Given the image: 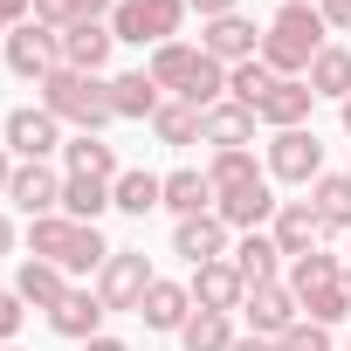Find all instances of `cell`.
Instances as JSON below:
<instances>
[{
    "label": "cell",
    "mask_w": 351,
    "mask_h": 351,
    "mask_svg": "<svg viewBox=\"0 0 351 351\" xmlns=\"http://www.w3.org/2000/svg\"><path fill=\"white\" fill-rule=\"evenodd\" d=\"M344 131H351V97H344Z\"/></svg>",
    "instance_id": "cell-48"
},
{
    "label": "cell",
    "mask_w": 351,
    "mask_h": 351,
    "mask_svg": "<svg viewBox=\"0 0 351 351\" xmlns=\"http://www.w3.org/2000/svg\"><path fill=\"white\" fill-rule=\"evenodd\" d=\"M282 8H317V0H282Z\"/></svg>",
    "instance_id": "cell-47"
},
{
    "label": "cell",
    "mask_w": 351,
    "mask_h": 351,
    "mask_svg": "<svg viewBox=\"0 0 351 351\" xmlns=\"http://www.w3.org/2000/svg\"><path fill=\"white\" fill-rule=\"evenodd\" d=\"M310 207H317L324 234H351V172H324L310 186Z\"/></svg>",
    "instance_id": "cell-28"
},
{
    "label": "cell",
    "mask_w": 351,
    "mask_h": 351,
    "mask_svg": "<svg viewBox=\"0 0 351 351\" xmlns=\"http://www.w3.org/2000/svg\"><path fill=\"white\" fill-rule=\"evenodd\" d=\"M324 282H344V262H337V255L310 248V255L289 262V289H296V296H310V289H324Z\"/></svg>",
    "instance_id": "cell-35"
},
{
    "label": "cell",
    "mask_w": 351,
    "mask_h": 351,
    "mask_svg": "<svg viewBox=\"0 0 351 351\" xmlns=\"http://www.w3.org/2000/svg\"><path fill=\"white\" fill-rule=\"evenodd\" d=\"M200 117H207V110H193V104H180V97H165L158 117H152V138L172 145V152H180V145H200Z\"/></svg>",
    "instance_id": "cell-31"
},
{
    "label": "cell",
    "mask_w": 351,
    "mask_h": 351,
    "mask_svg": "<svg viewBox=\"0 0 351 351\" xmlns=\"http://www.w3.org/2000/svg\"><path fill=\"white\" fill-rule=\"evenodd\" d=\"M276 207H282V200H276V186H269V180H255V186H234V193H221V200H214V214H221L234 234H255V228H269V221H276Z\"/></svg>",
    "instance_id": "cell-15"
},
{
    "label": "cell",
    "mask_w": 351,
    "mask_h": 351,
    "mask_svg": "<svg viewBox=\"0 0 351 351\" xmlns=\"http://www.w3.org/2000/svg\"><path fill=\"white\" fill-rule=\"evenodd\" d=\"M110 49H117L110 21H76V28H62V69H83V76H104Z\"/></svg>",
    "instance_id": "cell-16"
},
{
    "label": "cell",
    "mask_w": 351,
    "mask_h": 351,
    "mask_svg": "<svg viewBox=\"0 0 351 351\" xmlns=\"http://www.w3.org/2000/svg\"><path fill=\"white\" fill-rule=\"evenodd\" d=\"M296 303H303V317L324 324V330L351 317V289H344V282H324V289H310V296H296Z\"/></svg>",
    "instance_id": "cell-37"
},
{
    "label": "cell",
    "mask_w": 351,
    "mask_h": 351,
    "mask_svg": "<svg viewBox=\"0 0 351 351\" xmlns=\"http://www.w3.org/2000/svg\"><path fill=\"white\" fill-rule=\"evenodd\" d=\"M110 207L131 214V221H145L152 207H165V180H158V172H145V165H124L117 186H110Z\"/></svg>",
    "instance_id": "cell-25"
},
{
    "label": "cell",
    "mask_w": 351,
    "mask_h": 351,
    "mask_svg": "<svg viewBox=\"0 0 351 351\" xmlns=\"http://www.w3.org/2000/svg\"><path fill=\"white\" fill-rule=\"evenodd\" d=\"M344 289H351V262H344Z\"/></svg>",
    "instance_id": "cell-50"
},
{
    "label": "cell",
    "mask_w": 351,
    "mask_h": 351,
    "mask_svg": "<svg viewBox=\"0 0 351 351\" xmlns=\"http://www.w3.org/2000/svg\"><path fill=\"white\" fill-rule=\"evenodd\" d=\"M165 214H172V221H193V214H214V180H207V172H193V165L165 172Z\"/></svg>",
    "instance_id": "cell-26"
},
{
    "label": "cell",
    "mask_w": 351,
    "mask_h": 351,
    "mask_svg": "<svg viewBox=\"0 0 351 351\" xmlns=\"http://www.w3.org/2000/svg\"><path fill=\"white\" fill-rule=\"evenodd\" d=\"M8 69H14L21 83H42L49 69H62V35H56L49 21H21V28L8 35Z\"/></svg>",
    "instance_id": "cell-7"
},
{
    "label": "cell",
    "mask_w": 351,
    "mask_h": 351,
    "mask_svg": "<svg viewBox=\"0 0 351 351\" xmlns=\"http://www.w3.org/2000/svg\"><path fill=\"white\" fill-rule=\"evenodd\" d=\"M241 317H248V330H255V337H282V330H296V324H303V303H296V289H289V282H255V289L241 296Z\"/></svg>",
    "instance_id": "cell-8"
},
{
    "label": "cell",
    "mask_w": 351,
    "mask_h": 351,
    "mask_svg": "<svg viewBox=\"0 0 351 351\" xmlns=\"http://www.w3.org/2000/svg\"><path fill=\"white\" fill-rule=\"evenodd\" d=\"M138 317H145V330H165V337H180V324L193 317V289H186V282H172V276H158V282L145 289Z\"/></svg>",
    "instance_id": "cell-18"
},
{
    "label": "cell",
    "mask_w": 351,
    "mask_h": 351,
    "mask_svg": "<svg viewBox=\"0 0 351 351\" xmlns=\"http://www.w3.org/2000/svg\"><path fill=\"white\" fill-rule=\"evenodd\" d=\"M83 351H131V344H124V337H110V330H104V337H90V344H83Z\"/></svg>",
    "instance_id": "cell-45"
},
{
    "label": "cell",
    "mask_w": 351,
    "mask_h": 351,
    "mask_svg": "<svg viewBox=\"0 0 351 351\" xmlns=\"http://www.w3.org/2000/svg\"><path fill=\"white\" fill-rule=\"evenodd\" d=\"M62 172H83V180H104V186H117V172H124V158H117V145H104V138L76 131V138L62 145Z\"/></svg>",
    "instance_id": "cell-22"
},
{
    "label": "cell",
    "mask_w": 351,
    "mask_h": 351,
    "mask_svg": "<svg viewBox=\"0 0 351 351\" xmlns=\"http://www.w3.org/2000/svg\"><path fill=\"white\" fill-rule=\"evenodd\" d=\"M228 351H276V337H255V330H248V337H234Z\"/></svg>",
    "instance_id": "cell-44"
},
{
    "label": "cell",
    "mask_w": 351,
    "mask_h": 351,
    "mask_svg": "<svg viewBox=\"0 0 351 351\" xmlns=\"http://www.w3.org/2000/svg\"><path fill=\"white\" fill-rule=\"evenodd\" d=\"M8 248H14V221H8V214H0V255H8Z\"/></svg>",
    "instance_id": "cell-46"
},
{
    "label": "cell",
    "mask_w": 351,
    "mask_h": 351,
    "mask_svg": "<svg viewBox=\"0 0 351 351\" xmlns=\"http://www.w3.org/2000/svg\"><path fill=\"white\" fill-rule=\"evenodd\" d=\"M234 344V317L228 310H193L180 324V351H228Z\"/></svg>",
    "instance_id": "cell-30"
},
{
    "label": "cell",
    "mask_w": 351,
    "mask_h": 351,
    "mask_svg": "<svg viewBox=\"0 0 351 351\" xmlns=\"http://www.w3.org/2000/svg\"><path fill=\"white\" fill-rule=\"evenodd\" d=\"M200 56H214L221 69H234V62H255V56H262V28H255L248 14L200 21Z\"/></svg>",
    "instance_id": "cell-9"
},
{
    "label": "cell",
    "mask_w": 351,
    "mask_h": 351,
    "mask_svg": "<svg viewBox=\"0 0 351 351\" xmlns=\"http://www.w3.org/2000/svg\"><path fill=\"white\" fill-rule=\"evenodd\" d=\"M110 8H117V0H35V21H49L62 35L76 21H110Z\"/></svg>",
    "instance_id": "cell-34"
},
{
    "label": "cell",
    "mask_w": 351,
    "mask_h": 351,
    "mask_svg": "<svg viewBox=\"0 0 351 351\" xmlns=\"http://www.w3.org/2000/svg\"><path fill=\"white\" fill-rule=\"evenodd\" d=\"M0 351H21V344H0Z\"/></svg>",
    "instance_id": "cell-51"
},
{
    "label": "cell",
    "mask_w": 351,
    "mask_h": 351,
    "mask_svg": "<svg viewBox=\"0 0 351 351\" xmlns=\"http://www.w3.org/2000/svg\"><path fill=\"white\" fill-rule=\"evenodd\" d=\"M193 8L186 0H117L110 8V35L131 49H158V42H180V21Z\"/></svg>",
    "instance_id": "cell-3"
},
{
    "label": "cell",
    "mask_w": 351,
    "mask_h": 351,
    "mask_svg": "<svg viewBox=\"0 0 351 351\" xmlns=\"http://www.w3.org/2000/svg\"><path fill=\"white\" fill-rule=\"evenodd\" d=\"M317 14H324L330 35H344V28H351V0H317Z\"/></svg>",
    "instance_id": "cell-41"
},
{
    "label": "cell",
    "mask_w": 351,
    "mask_h": 351,
    "mask_svg": "<svg viewBox=\"0 0 351 351\" xmlns=\"http://www.w3.org/2000/svg\"><path fill=\"white\" fill-rule=\"evenodd\" d=\"M228 221L221 214H193V221H180L172 228V255H186L193 269H207V262H228Z\"/></svg>",
    "instance_id": "cell-12"
},
{
    "label": "cell",
    "mask_w": 351,
    "mask_h": 351,
    "mask_svg": "<svg viewBox=\"0 0 351 351\" xmlns=\"http://www.w3.org/2000/svg\"><path fill=\"white\" fill-rule=\"evenodd\" d=\"M35 104H42L56 124H76V131H90V138H104V124L117 117V110H110V83H104V76H83V69H49V76L35 83Z\"/></svg>",
    "instance_id": "cell-1"
},
{
    "label": "cell",
    "mask_w": 351,
    "mask_h": 351,
    "mask_svg": "<svg viewBox=\"0 0 351 351\" xmlns=\"http://www.w3.org/2000/svg\"><path fill=\"white\" fill-rule=\"evenodd\" d=\"M0 145H8V152L28 165V158H49V152H62L69 138H62V124H56L42 104H21V110H8V124H0Z\"/></svg>",
    "instance_id": "cell-6"
},
{
    "label": "cell",
    "mask_w": 351,
    "mask_h": 351,
    "mask_svg": "<svg viewBox=\"0 0 351 351\" xmlns=\"http://www.w3.org/2000/svg\"><path fill=\"white\" fill-rule=\"evenodd\" d=\"M14 165H21V158H14L8 145H0V200H8V186H14Z\"/></svg>",
    "instance_id": "cell-43"
},
{
    "label": "cell",
    "mask_w": 351,
    "mask_h": 351,
    "mask_svg": "<svg viewBox=\"0 0 351 351\" xmlns=\"http://www.w3.org/2000/svg\"><path fill=\"white\" fill-rule=\"evenodd\" d=\"M104 317H110V310H104V296L76 282V289L49 310V330H56V337H69V344H90V337H104Z\"/></svg>",
    "instance_id": "cell-11"
},
{
    "label": "cell",
    "mask_w": 351,
    "mask_h": 351,
    "mask_svg": "<svg viewBox=\"0 0 351 351\" xmlns=\"http://www.w3.org/2000/svg\"><path fill=\"white\" fill-rule=\"evenodd\" d=\"M76 234H83V221H69V214H42V221H28V255H42V262H69V248H76ZM69 276V269H62Z\"/></svg>",
    "instance_id": "cell-27"
},
{
    "label": "cell",
    "mask_w": 351,
    "mask_h": 351,
    "mask_svg": "<svg viewBox=\"0 0 351 351\" xmlns=\"http://www.w3.org/2000/svg\"><path fill=\"white\" fill-rule=\"evenodd\" d=\"M200 21H221V14H241V0H186Z\"/></svg>",
    "instance_id": "cell-42"
},
{
    "label": "cell",
    "mask_w": 351,
    "mask_h": 351,
    "mask_svg": "<svg viewBox=\"0 0 351 351\" xmlns=\"http://www.w3.org/2000/svg\"><path fill=\"white\" fill-rule=\"evenodd\" d=\"M69 289H76V282H69V276H62L56 262H42V255H28V262L14 269V296H21L28 310H56V303H62Z\"/></svg>",
    "instance_id": "cell-20"
},
{
    "label": "cell",
    "mask_w": 351,
    "mask_h": 351,
    "mask_svg": "<svg viewBox=\"0 0 351 351\" xmlns=\"http://www.w3.org/2000/svg\"><path fill=\"white\" fill-rule=\"evenodd\" d=\"M228 262H234V269H241V282L255 289V282H276V269H282L289 255L276 248V234H269V228H255V234H241V241L228 248Z\"/></svg>",
    "instance_id": "cell-24"
},
{
    "label": "cell",
    "mask_w": 351,
    "mask_h": 351,
    "mask_svg": "<svg viewBox=\"0 0 351 351\" xmlns=\"http://www.w3.org/2000/svg\"><path fill=\"white\" fill-rule=\"evenodd\" d=\"M193 310H241V296H248V282H241V269L234 262H207V269H193Z\"/></svg>",
    "instance_id": "cell-19"
},
{
    "label": "cell",
    "mask_w": 351,
    "mask_h": 351,
    "mask_svg": "<svg viewBox=\"0 0 351 351\" xmlns=\"http://www.w3.org/2000/svg\"><path fill=\"white\" fill-rule=\"evenodd\" d=\"M152 282H158V276H152L145 248H117V255L97 269V296H104V310H138Z\"/></svg>",
    "instance_id": "cell-5"
},
{
    "label": "cell",
    "mask_w": 351,
    "mask_h": 351,
    "mask_svg": "<svg viewBox=\"0 0 351 351\" xmlns=\"http://www.w3.org/2000/svg\"><path fill=\"white\" fill-rule=\"evenodd\" d=\"M110 255H117V248H110V241H104V234H97V228H83V234H76V248H69V262H62V269H69V276H97V269H104V262H110Z\"/></svg>",
    "instance_id": "cell-38"
},
{
    "label": "cell",
    "mask_w": 351,
    "mask_h": 351,
    "mask_svg": "<svg viewBox=\"0 0 351 351\" xmlns=\"http://www.w3.org/2000/svg\"><path fill=\"white\" fill-rule=\"evenodd\" d=\"M8 35H14V28H8V21H0V42H8Z\"/></svg>",
    "instance_id": "cell-49"
},
{
    "label": "cell",
    "mask_w": 351,
    "mask_h": 351,
    "mask_svg": "<svg viewBox=\"0 0 351 351\" xmlns=\"http://www.w3.org/2000/svg\"><path fill=\"white\" fill-rule=\"evenodd\" d=\"M158 104H165V90H158L145 69H124V76H110V110H117V117H131V124H152V117H158Z\"/></svg>",
    "instance_id": "cell-23"
},
{
    "label": "cell",
    "mask_w": 351,
    "mask_h": 351,
    "mask_svg": "<svg viewBox=\"0 0 351 351\" xmlns=\"http://www.w3.org/2000/svg\"><path fill=\"white\" fill-rule=\"evenodd\" d=\"M8 200H14L28 221H42V214H62V172H56L49 158H28V165H14V186H8Z\"/></svg>",
    "instance_id": "cell-10"
},
{
    "label": "cell",
    "mask_w": 351,
    "mask_h": 351,
    "mask_svg": "<svg viewBox=\"0 0 351 351\" xmlns=\"http://www.w3.org/2000/svg\"><path fill=\"white\" fill-rule=\"evenodd\" d=\"M269 180H282V186H317L324 180V138L310 124L269 138Z\"/></svg>",
    "instance_id": "cell-4"
},
{
    "label": "cell",
    "mask_w": 351,
    "mask_h": 351,
    "mask_svg": "<svg viewBox=\"0 0 351 351\" xmlns=\"http://www.w3.org/2000/svg\"><path fill=\"white\" fill-rule=\"evenodd\" d=\"M269 90H276V69H269L262 56H255V62H234V69H228V97H234V104H248V110H255V104H262Z\"/></svg>",
    "instance_id": "cell-36"
},
{
    "label": "cell",
    "mask_w": 351,
    "mask_h": 351,
    "mask_svg": "<svg viewBox=\"0 0 351 351\" xmlns=\"http://www.w3.org/2000/svg\"><path fill=\"white\" fill-rule=\"evenodd\" d=\"M324 35H330V28H324L317 8H276V21L262 28V62H269L276 76H310V62L330 49Z\"/></svg>",
    "instance_id": "cell-2"
},
{
    "label": "cell",
    "mask_w": 351,
    "mask_h": 351,
    "mask_svg": "<svg viewBox=\"0 0 351 351\" xmlns=\"http://www.w3.org/2000/svg\"><path fill=\"white\" fill-rule=\"evenodd\" d=\"M207 180H214V200H221V193H234V186L269 180V165H255V152H214V158H207Z\"/></svg>",
    "instance_id": "cell-32"
},
{
    "label": "cell",
    "mask_w": 351,
    "mask_h": 351,
    "mask_svg": "<svg viewBox=\"0 0 351 351\" xmlns=\"http://www.w3.org/2000/svg\"><path fill=\"white\" fill-rule=\"evenodd\" d=\"M344 351H351V344H344Z\"/></svg>",
    "instance_id": "cell-52"
},
{
    "label": "cell",
    "mask_w": 351,
    "mask_h": 351,
    "mask_svg": "<svg viewBox=\"0 0 351 351\" xmlns=\"http://www.w3.org/2000/svg\"><path fill=\"white\" fill-rule=\"evenodd\" d=\"M62 214L83 221V228H97L110 214V186L104 180H83V172H62Z\"/></svg>",
    "instance_id": "cell-29"
},
{
    "label": "cell",
    "mask_w": 351,
    "mask_h": 351,
    "mask_svg": "<svg viewBox=\"0 0 351 351\" xmlns=\"http://www.w3.org/2000/svg\"><path fill=\"white\" fill-rule=\"evenodd\" d=\"M303 83H310L317 97H337V104H344V97H351V49H337V42H330V49L310 62V76H303Z\"/></svg>",
    "instance_id": "cell-33"
},
{
    "label": "cell",
    "mask_w": 351,
    "mask_h": 351,
    "mask_svg": "<svg viewBox=\"0 0 351 351\" xmlns=\"http://www.w3.org/2000/svg\"><path fill=\"white\" fill-rule=\"evenodd\" d=\"M193 69H200V42H158V49H152V62H145V76H152L165 97H186Z\"/></svg>",
    "instance_id": "cell-21"
},
{
    "label": "cell",
    "mask_w": 351,
    "mask_h": 351,
    "mask_svg": "<svg viewBox=\"0 0 351 351\" xmlns=\"http://www.w3.org/2000/svg\"><path fill=\"white\" fill-rule=\"evenodd\" d=\"M269 234H276V248L296 262V255H310V248H324V221H317V207L310 200H282L276 207V221H269Z\"/></svg>",
    "instance_id": "cell-17"
},
{
    "label": "cell",
    "mask_w": 351,
    "mask_h": 351,
    "mask_svg": "<svg viewBox=\"0 0 351 351\" xmlns=\"http://www.w3.org/2000/svg\"><path fill=\"white\" fill-rule=\"evenodd\" d=\"M276 351H337V344H330V330H324V324H310V317H303L296 330H282V337H276Z\"/></svg>",
    "instance_id": "cell-39"
},
{
    "label": "cell",
    "mask_w": 351,
    "mask_h": 351,
    "mask_svg": "<svg viewBox=\"0 0 351 351\" xmlns=\"http://www.w3.org/2000/svg\"><path fill=\"white\" fill-rule=\"evenodd\" d=\"M255 124H262V117H255L248 104L221 97V104L200 117V145H214V152H248V145H255Z\"/></svg>",
    "instance_id": "cell-14"
},
{
    "label": "cell",
    "mask_w": 351,
    "mask_h": 351,
    "mask_svg": "<svg viewBox=\"0 0 351 351\" xmlns=\"http://www.w3.org/2000/svg\"><path fill=\"white\" fill-rule=\"evenodd\" d=\"M21 317H28V303H21L14 289H0V344H14V330H21Z\"/></svg>",
    "instance_id": "cell-40"
},
{
    "label": "cell",
    "mask_w": 351,
    "mask_h": 351,
    "mask_svg": "<svg viewBox=\"0 0 351 351\" xmlns=\"http://www.w3.org/2000/svg\"><path fill=\"white\" fill-rule=\"evenodd\" d=\"M310 104H317V90H310L303 76H276V90L255 104V117H262L269 131H303V124H310Z\"/></svg>",
    "instance_id": "cell-13"
}]
</instances>
